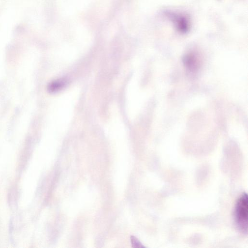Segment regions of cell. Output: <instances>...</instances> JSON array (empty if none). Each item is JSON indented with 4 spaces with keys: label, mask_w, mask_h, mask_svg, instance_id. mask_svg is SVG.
I'll use <instances>...</instances> for the list:
<instances>
[{
    "label": "cell",
    "mask_w": 248,
    "mask_h": 248,
    "mask_svg": "<svg viewBox=\"0 0 248 248\" xmlns=\"http://www.w3.org/2000/svg\"><path fill=\"white\" fill-rule=\"evenodd\" d=\"M248 200L246 193L238 199L234 210V218L239 230L244 233L248 232Z\"/></svg>",
    "instance_id": "1"
},
{
    "label": "cell",
    "mask_w": 248,
    "mask_h": 248,
    "mask_svg": "<svg viewBox=\"0 0 248 248\" xmlns=\"http://www.w3.org/2000/svg\"><path fill=\"white\" fill-rule=\"evenodd\" d=\"M66 84V81L64 79H59L50 82L48 86L47 89L49 92L54 93L61 90Z\"/></svg>",
    "instance_id": "3"
},
{
    "label": "cell",
    "mask_w": 248,
    "mask_h": 248,
    "mask_svg": "<svg viewBox=\"0 0 248 248\" xmlns=\"http://www.w3.org/2000/svg\"><path fill=\"white\" fill-rule=\"evenodd\" d=\"M131 242L133 248H144L140 242L134 236L131 237Z\"/></svg>",
    "instance_id": "4"
},
{
    "label": "cell",
    "mask_w": 248,
    "mask_h": 248,
    "mask_svg": "<svg viewBox=\"0 0 248 248\" xmlns=\"http://www.w3.org/2000/svg\"><path fill=\"white\" fill-rule=\"evenodd\" d=\"M165 14L173 22L179 32L186 33L189 31L190 23L188 18L186 16L172 12H167Z\"/></svg>",
    "instance_id": "2"
}]
</instances>
